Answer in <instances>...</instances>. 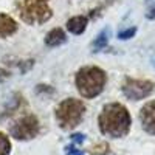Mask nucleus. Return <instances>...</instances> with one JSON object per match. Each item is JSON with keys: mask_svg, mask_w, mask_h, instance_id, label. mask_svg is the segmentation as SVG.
<instances>
[{"mask_svg": "<svg viewBox=\"0 0 155 155\" xmlns=\"http://www.w3.org/2000/svg\"><path fill=\"white\" fill-rule=\"evenodd\" d=\"M98 124L102 135L110 138H121L130 130L132 120L129 115V110L123 104L110 102V104H106L102 112L99 113Z\"/></svg>", "mask_w": 155, "mask_h": 155, "instance_id": "nucleus-1", "label": "nucleus"}, {"mask_svg": "<svg viewBox=\"0 0 155 155\" xmlns=\"http://www.w3.org/2000/svg\"><path fill=\"white\" fill-rule=\"evenodd\" d=\"M109 153V144L107 143H98L96 146L92 147L90 155H107Z\"/></svg>", "mask_w": 155, "mask_h": 155, "instance_id": "nucleus-13", "label": "nucleus"}, {"mask_svg": "<svg viewBox=\"0 0 155 155\" xmlns=\"http://www.w3.org/2000/svg\"><path fill=\"white\" fill-rule=\"evenodd\" d=\"M19 16L28 25H41L51 19V11L48 0H22L19 5Z\"/></svg>", "mask_w": 155, "mask_h": 155, "instance_id": "nucleus-4", "label": "nucleus"}, {"mask_svg": "<svg viewBox=\"0 0 155 155\" xmlns=\"http://www.w3.org/2000/svg\"><path fill=\"white\" fill-rule=\"evenodd\" d=\"M84 113H85L84 102L81 99L68 98L59 102V106L56 107V120L61 129L71 130L82 121Z\"/></svg>", "mask_w": 155, "mask_h": 155, "instance_id": "nucleus-3", "label": "nucleus"}, {"mask_svg": "<svg viewBox=\"0 0 155 155\" xmlns=\"http://www.w3.org/2000/svg\"><path fill=\"white\" fill-rule=\"evenodd\" d=\"M135 33H137V28H129V30H126V31H121V33L118 34V37L124 41V39H130Z\"/></svg>", "mask_w": 155, "mask_h": 155, "instance_id": "nucleus-15", "label": "nucleus"}, {"mask_svg": "<svg viewBox=\"0 0 155 155\" xmlns=\"http://www.w3.org/2000/svg\"><path fill=\"white\" fill-rule=\"evenodd\" d=\"M106 82L107 76L104 70H101L99 67H82L78 70L74 76V84L78 90L87 99L96 98L104 90Z\"/></svg>", "mask_w": 155, "mask_h": 155, "instance_id": "nucleus-2", "label": "nucleus"}, {"mask_svg": "<svg viewBox=\"0 0 155 155\" xmlns=\"http://www.w3.org/2000/svg\"><path fill=\"white\" fill-rule=\"evenodd\" d=\"M146 17L155 19V0H146Z\"/></svg>", "mask_w": 155, "mask_h": 155, "instance_id": "nucleus-14", "label": "nucleus"}, {"mask_svg": "<svg viewBox=\"0 0 155 155\" xmlns=\"http://www.w3.org/2000/svg\"><path fill=\"white\" fill-rule=\"evenodd\" d=\"M11 152V141L5 134H0V155H8Z\"/></svg>", "mask_w": 155, "mask_h": 155, "instance_id": "nucleus-12", "label": "nucleus"}, {"mask_svg": "<svg viewBox=\"0 0 155 155\" xmlns=\"http://www.w3.org/2000/svg\"><path fill=\"white\" fill-rule=\"evenodd\" d=\"M17 31V23L16 20L9 17L8 14L2 12L0 14V37H8Z\"/></svg>", "mask_w": 155, "mask_h": 155, "instance_id": "nucleus-9", "label": "nucleus"}, {"mask_svg": "<svg viewBox=\"0 0 155 155\" xmlns=\"http://www.w3.org/2000/svg\"><path fill=\"white\" fill-rule=\"evenodd\" d=\"M140 121L143 129L147 134L155 135V102H147V104L140 110Z\"/></svg>", "mask_w": 155, "mask_h": 155, "instance_id": "nucleus-7", "label": "nucleus"}, {"mask_svg": "<svg viewBox=\"0 0 155 155\" xmlns=\"http://www.w3.org/2000/svg\"><path fill=\"white\" fill-rule=\"evenodd\" d=\"M87 17L85 16H74L67 22V30L71 34H82L87 28Z\"/></svg>", "mask_w": 155, "mask_h": 155, "instance_id": "nucleus-10", "label": "nucleus"}, {"mask_svg": "<svg viewBox=\"0 0 155 155\" xmlns=\"http://www.w3.org/2000/svg\"><path fill=\"white\" fill-rule=\"evenodd\" d=\"M9 78V71L8 70H5V68H2L0 67V82H3V81H6Z\"/></svg>", "mask_w": 155, "mask_h": 155, "instance_id": "nucleus-17", "label": "nucleus"}, {"mask_svg": "<svg viewBox=\"0 0 155 155\" xmlns=\"http://www.w3.org/2000/svg\"><path fill=\"white\" fill-rule=\"evenodd\" d=\"M67 42V34L62 28H53L45 36V45L47 47H59Z\"/></svg>", "mask_w": 155, "mask_h": 155, "instance_id": "nucleus-8", "label": "nucleus"}, {"mask_svg": "<svg viewBox=\"0 0 155 155\" xmlns=\"http://www.w3.org/2000/svg\"><path fill=\"white\" fill-rule=\"evenodd\" d=\"M153 82L146 81V79H132V78H126L123 82V93L126 98L138 101L144 99L153 92Z\"/></svg>", "mask_w": 155, "mask_h": 155, "instance_id": "nucleus-6", "label": "nucleus"}, {"mask_svg": "<svg viewBox=\"0 0 155 155\" xmlns=\"http://www.w3.org/2000/svg\"><path fill=\"white\" fill-rule=\"evenodd\" d=\"M109 42V30H104V31H101V34L95 39V42H93V48L95 51L101 50V48H104Z\"/></svg>", "mask_w": 155, "mask_h": 155, "instance_id": "nucleus-11", "label": "nucleus"}, {"mask_svg": "<svg viewBox=\"0 0 155 155\" xmlns=\"http://www.w3.org/2000/svg\"><path fill=\"white\" fill-rule=\"evenodd\" d=\"M37 134H39V120L34 115H25L14 123V126H11V135L20 141L33 140Z\"/></svg>", "mask_w": 155, "mask_h": 155, "instance_id": "nucleus-5", "label": "nucleus"}, {"mask_svg": "<svg viewBox=\"0 0 155 155\" xmlns=\"http://www.w3.org/2000/svg\"><path fill=\"white\" fill-rule=\"evenodd\" d=\"M65 155H84V153L78 149V146L74 147V144H70V146H67V149H65Z\"/></svg>", "mask_w": 155, "mask_h": 155, "instance_id": "nucleus-16", "label": "nucleus"}]
</instances>
